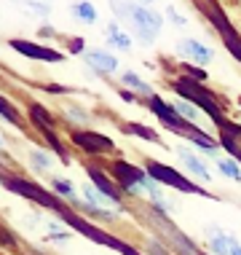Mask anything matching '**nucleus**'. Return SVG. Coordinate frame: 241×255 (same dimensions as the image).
I'll list each match as a JSON object with an SVG mask.
<instances>
[{"label": "nucleus", "instance_id": "20e7f679", "mask_svg": "<svg viewBox=\"0 0 241 255\" xmlns=\"http://www.w3.org/2000/svg\"><path fill=\"white\" fill-rule=\"evenodd\" d=\"M3 185H5L8 191H13V194H22V196H27V199H32V202H38V204L48 207V210H54L57 215L65 210V204H62L57 196H51L48 191H43V188H40V185H35V183L19 180V177H3Z\"/></svg>", "mask_w": 241, "mask_h": 255}, {"label": "nucleus", "instance_id": "dca6fc26", "mask_svg": "<svg viewBox=\"0 0 241 255\" xmlns=\"http://www.w3.org/2000/svg\"><path fill=\"white\" fill-rule=\"evenodd\" d=\"M220 172H225L233 180H241V169L236 167V161H220Z\"/></svg>", "mask_w": 241, "mask_h": 255}, {"label": "nucleus", "instance_id": "2eb2a0df", "mask_svg": "<svg viewBox=\"0 0 241 255\" xmlns=\"http://www.w3.org/2000/svg\"><path fill=\"white\" fill-rule=\"evenodd\" d=\"M123 132H129V134H140L145 137V140H156V132L153 129H148V127H137V124H129V127H123Z\"/></svg>", "mask_w": 241, "mask_h": 255}, {"label": "nucleus", "instance_id": "9b49d317", "mask_svg": "<svg viewBox=\"0 0 241 255\" xmlns=\"http://www.w3.org/2000/svg\"><path fill=\"white\" fill-rule=\"evenodd\" d=\"M134 22L142 27V32H145V38H150V32H156L158 30V16H153V13H148L145 8H134Z\"/></svg>", "mask_w": 241, "mask_h": 255}, {"label": "nucleus", "instance_id": "1a4fd4ad", "mask_svg": "<svg viewBox=\"0 0 241 255\" xmlns=\"http://www.w3.org/2000/svg\"><path fill=\"white\" fill-rule=\"evenodd\" d=\"M11 49H16L19 54H24V57L43 59V62H62V59H65L59 51H54V49H43V46L30 43V40H11Z\"/></svg>", "mask_w": 241, "mask_h": 255}, {"label": "nucleus", "instance_id": "6ab92c4d", "mask_svg": "<svg viewBox=\"0 0 241 255\" xmlns=\"http://www.w3.org/2000/svg\"><path fill=\"white\" fill-rule=\"evenodd\" d=\"M75 11H78L80 19H86V22H94V19H96V13H94V8L88 3H78V5H75Z\"/></svg>", "mask_w": 241, "mask_h": 255}, {"label": "nucleus", "instance_id": "4468645a", "mask_svg": "<svg viewBox=\"0 0 241 255\" xmlns=\"http://www.w3.org/2000/svg\"><path fill=\"white\" fill-rule=\"evenodd\" d=\"M180 156L185 158V161H188V167H190L193 172H198V175H201V177H204V180H209V172H206V169H204V164H201V161H198V158H196V156H190V153H185V150H182V153H180Z\"/></svg>", "mask_w": 241, "mask_h": 255}, {"label": "nucleus", "instance_id": "b1692460", "mask_svg": "<svg viewBox=\"0 0 241 255\" xmlns=\"http://www.w3.org/2000/svg\"><path fill=\"white\" fill-rule=\"evenodd\" d=\"M231 255H241V247H236V245H233V250H231Z\"/></svg>", "mask_w": 241, "mask_h": 255}, {"label": "nucleus", "instance_id": "423d86ee", "mask_svg": "<svg viewBox=\"0 0 241 255\" xmlns=\"http://www.w3.org/2000/svg\"><path fill=\"white\" fill-rule=\"evenodd\" d=\"M204 11H209V13H206V16H209V22L220 30V35H223L225 46H228V51L241 62V38H239V32L233 30V24L228 22V16H225V13L220 11L215 3H206V5H204Z\"/></svg>", "mask_w": 241, "mask_h": 255}, {"label": "nucleus", "instance_id": "ddd939ff", "mask_svg": "<svg viewBox=\"0 0 241 255\" xmlns=\"http://www.w3.org/2000/svg\"><path fill=\"white\" fill-rule=\"evenodd\" d=\"M182 49L188 51V54H193L196 59H201V62H206V59H212V51L206 49V46H201V43H196V40H185L182 43Z\"/></svg>", "mask_w": 241, "mask_h": 255}, {"label": "nucleus", "instance_id": "a211bd4d", "mask_svg": "<svg viewBox=\"0 0 241 255\" xmlns=\"http://www.w3.org/2000/svg\"><path fill=\"white\" fill-rule=\"evenodd\" d=\"M110 43L121 46V49H129V38L123 35L121 30H115V27H110Z\"/></svg>", "mask_w": 241, "mask_h": 255}, {"label": "nucleus", "instance_id": "39448f33", "mask_svg": "<svg viewBox=\"0 0 241 255\" xmlns=\"http://www.w3.org/2000/svg\"><path fill=\"white\" fill-rule=\"evenodd\" d=\"M148 175L153 177V180H158L161 185H171V188H180L185 191V194H206L204 188H198V185H193L188 177H182L180 172H174L171 167H166V164H156V161H150L148 164Z\"/></svg>", "mask_w": 241, "mask_h": 255}, {"label": "nucleus", "instance_id": "5701e85b", "mask_svg": "<svg viewBox=\"0 0 241 255\" xmlns=\"http://www.w3.org/2000/svg\"><path fill=\"white\" fill-rule=\"evenodd\" d=\"M188 73H193V75H196V81H198V78H201V81L206 78V73H204V70H193V67H188Z\"/></svg>", "mask_w": 241, "mask_h": 255}, {"label": "nucleus", "instance_id": "f257e3e1", "mask_svg": "<svg viewBox=\"0 0 241 255\" xmlns=\"http://www.w3.org/2000/svg\"><path fill=\"white\" fill-rule=\"evenodd\" d=\"M171 86H174V92L180 94V97L190 100L193 105H198V108H201L206 116H212L215 127H217L223 134H228V137H241V127H236V124H231V121L225 119L223 113H220L215 94H212V92H206V89H204L201 84H198L196 78H177Z\"/></svg>", "mask_w": 241, "mask_h": 255}, {"label": "nucleus", "instance_id": "0eeeda50", "mask_svg": "<svg viewBox=\"0 0 241 255\" xmlns=\"http://www.w3.org/2000/svg\"><path fill=\"white\" fill-rule=\"evenodd\" d=\"M73 142L78 148L88 150V153H110V150L115 148L105 134H96V132H75L73 134Z\"/></svg>", "mask_w": 241, "mask_h": 255}, {"label": "nucleus", "instance_id": "f03ea898", "mask_svg": "<svg viewBox=\"0 0 241 255\" xmlns=\"http://www.w3.org/2000/svg\"><path fill=\"white\" fill-rule=\"evenodd\" d=\"M148 108L153 110V113L158 116V121H163L166 127L171 129V132H180V134H188L193 142H196L198 148H215V140H212L206 132H201V129H196L190 121H185L180 113H177V108H171V105H166L163 100H158V97H150V102H148Z\"/></svg>", "mask_w": 241, "mask_h": 255}, {"label": "nucleus", "instance_id": "9d476101", "mask_svg": "<svg viewBox=\"0 0 241 255\" xmlns=\"http://www.w3.org/2000/svg\"><path fill=\"white\" fill-rule=\"evenodd\" d=\"M88 177H91L94 185H96V188H99L105 196H110L113 202H121V196H123V194H121V188H115L113 180H110V177H105V172H102V169L88 167Z\"/></svg>", "mask_w": 241, "mask_h": 255}, {"label": "nucleus", "instance_id": "aec40b11", "mask_svg": "<svg viewBox=\"0 0 241 255\" xmlns=\"http://www.w3.org/2000/svg\"><path fill=\"white\" fill-rule=\"evenodd\" d=\"M220 142H223V145H225V148H228V150H231V153H233V156H236V158H239V161H241V148L236 145V142H233V137H228V134H223V140H220Z\"/></svg>", "mask_w": 241, "mask_h": 255}, {"label": "nucleus", "instance_id": "4be33fe9", "mask_svg": "<svg viewBox=\"0 0 241 255\" xmlns=\"http://www.w3.org/2000/svg\"><path fill=\"white\" fill-rule=\"evenodd\" d=\"M54 188H57L62 196H73V185L67 180H54Z\"/></svg>", "mask_w": 241, "mask_h": 255}, {"label": "nucleus", "instance_id": "6e6552de", "mask_svg": "<svg viewBox=\"0 0 241 255\" xmlns=\"http://www.w3.org/2000/svg\"><path fill=\"white\" fill-rule=\"evenodd\" d=\"M113 172H115V180L123 191H132L134 185L145 183V172L137 169L134 164H126V161H115L113 164Z\"/></svg>", "mask_w": 241, "mask_h": 255}, {"label": "nucleus", "instance_id": "412c9836", "mask_svg": "<svg viewBox=\"0 0 241 255\" xmlns=\"http://www.w3.org/2000/svg\"><path fill=\"white\" fill-rule=\"evenodd\" d=\"M126 84H129V86H134V89H137V92H142V94H150V89H148V86H145V84H142V81H137V75H132V73H129V75H126Z\"/></svg>", "mask_w": 241, "mask_h": 255}, {"label": "nucleus", "instance_id": "f8f14e48", "mask_svg": "<svg viewBox=\"0 0 241 255\" xmlns=\"http://www.w3.org/2000/svg\"><path fill=\"white\" fill-rule=\"evenodd\" d=\"M88 62H91L94 67H99V70H105V73H113L115 67H118L115 57H110V54H105V51H94V54H88Z\"/></svg>", "mask_w": 241, "mask_h": 255}, {"label": "nucleus", "instance_id": "f3484780", "mask_svg": "<svg viewBox=\"0 0 241 255\" xmlns=\"http://www.w3.org/2000/svg\"><path fill=\"white\" fill-rule=\"evenodd\" d=\"M0 110H3V119L8 124H19V116H16V110L8 105V100H0Z\"/></svg>", "mask_w": 241, "mask_h": 255}, {"label": "nucleus", "instance_id": "7ed1b4c3", "mask_svg": "<svg viewBox=\"0 0 241 255\" xmlns=\"http://www.w3.org/2000/svg\"><path fill=\"white\" fill-rule=\"evenodd\" d=\"M59 218L65 220V223L70 226V229H75L78 234H83V237H88V239H94V242H99V245H105V247H113V250H118V253H123V255H140V253L134 250V247H129L126 242H121V239L110 237V234H105L102 229H96V226L86 223L83 218H78L75 212L67 210V207L59 212Z\"/></svg>", "mask_w": 241, "mask_h": 255}]
</instances>
